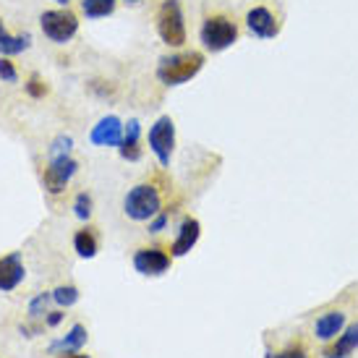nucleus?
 Here are the masks:
<instances>
[{
    "mask_svg": "<svg viewBox=\"0 0 358 358\" xmlns=\"http://www.w3.org/2000/svg\"><path fill=\"white\" fill-rule=\"evenodd\" d=\"M139 136H141V126L136 118H131L126 123V131H123V141H120V157L129 159V162H139L141 159V144H139Z\"/></svg>",
    "mask_w": 358,
    "mask_h": 358,
    "instance_id": "obj_13",
    "label": "nucleus"
},
{
    "mask_svg": "<svg viewBox=\"0 0 358 358\" xmlns=\"http://www.w3.org/2000/svg\"><path fill=\"white\" fill-rule=\"evenodd\" d=\"M24 278H27V269H24V264H21L19 251H13V254L0 259V290H3V293L16 290Z\"/></svg>",
    "mask_w": 358,
    "mask_h": 358,
    "instance_id": "obj_12",
    "label": "nucleus"
},
{
    "mask_svg": "<svg viewBox=\"0 0 358 358\" xmlns=\"http://www.w3.org/2000/svg\"><path fill=\"white\" fill-rule=\"evenodd\" d=\"M285 13L278 0H249L243 8V29L254 40H275L282 31Z\"/></svg>",
    "mask_w": 358,
    "mask_h": 358,
    "instance_id": "obj_1",
    "label": "nucleus"
},
{
    "mask_svg": "<svg viewBox=\"0 0 358 358\" xmlns=\"http://www.w3.org/2000/svg\"><path fill=\"white\" fill-rule=\"evenodd\" d=\"M0 81L3 84H16L19 81V71L8 58H0Z\"/></svg>",
    "mask_w": 358,
    "mask_h": 358,
    "instance_id": "obj_24",
    "label": "nucleus"
},
{
    "mask_svg": "<svg viewBox=\"0 0 358 358\" xmlns=\"http://www.w3.org/2000/svg\"><path fill=\"white\" fill-rule=\"evenodd\" d=\"M155 29H157L159 40L168 48H183L189 40V29H186V13L180 0H162L155 13Z\"/></svg>",
    "mask_w": 358,
    "mask_h": 358,
    "instance_id": "obj_4",
    "label": "nucleus"
},
{
    "mask_svg": "<svg viewBox=\"0 0 358 358\" xmlns=\"http://www.w3.org/2000/svg\"><path fill=\"white\" fill-rule=\"evenodd\" d=\"M201 69H204V52L183 50V52H173V55H162L157 60L155 76L165 87H180V84L194 79Z\"/></svg>",
    "mask_w": 358,
    "mask_h": 358,
    "instance_id": "obj_3",
    "label": "nucleus"
},
{
    "mask_svg": "<svg viewBox=\"0 0 358 358\" xmlns=\"http://www.w3.org/2000/svg\"><path fill=\"white\" fill-rule=\"evenodd\" d=\"M150 150L157 157V162L162 168H168L170 159H173V150H176V123L170 115H159L150 129Z\"/></svg>",
    "mask_w": 358,
    "mask_h": 358,
    "instance_id": "obj_7",
    "label": "nucleus"
},
{
    "mask_svg": "<svg viewBox=\"0 0 358 358\" xmlns=\"http://www.w3.org/2000/svg\"><path fill=\"white\" fill-rule=\"evenodd\" d=\"M24 90H27V94L34 97V100H40V97L48 94V87H45V81H42L40 76H29V81L24 84Z\"/></svg>",
    "mask_w": 358,
    "mask_h": 358,
    "instance_id": "obj_25",
    "label": "nucleus"
},
{
    "mask_svg": "<svg viewBox=\"0 0 358 358\" xmlns=\"http://www.w3.org/2000/svg\"><path fill=\"white\" fill-rule=\"evenodd\" d=\"M123 120L118 115H105L100 118L90 131V141L94 147H120V141H123Z\"/></svg>",
    "mask_w": 358,
    "mask_h": 358,
    "instance_id": "obj_10",
    "label": "nucleus"
},
{
    "mask_svg": "<svg viewBox=\"0 0 358 358\" xmlns=\"http://www.w3.org/2000/svg\"><path fill=\"white\" fill-rule=\"evenodd\" d=\"M55 3H58V6H69L71 0H55Z\"/></svg>",
    "mask_w": 358,
    "mask_h": 358,
    "instance_id": "obj_31",
    "label": "nucleus"
},
{
    "mask_svg": "<svg viewBox=\"0 0 358 358\" xmlns=\"http://www.w3.org/2000/svg\"><path fill=\"white\" fill-rule=\"evenodd\" d=\"M275 358H306V353L301 348H288V350H282V353H278Z\"/></svg>",
    "mask_w": 358,
    "mask_h": 358,
    "instance_id": "obj_27",
    "label": "nucleus"
},
{
    "mask_svg": "<svg viewBox=\"0 0 358 358\" xmlns=\"http://www.w3.org/2000/svg\"><path fill=\"white\" fill-rule=\"evenodd\" d=\"M71 150H73V139H71L69 134H60V136L52 139L48 155H50V157H66V155H71Z\"/></svg>",
    "mask_w": 358,
    "mask_h": 358,
    "instance_id": "obj_21",
    "label": "nucleus"
},
{
    "mask_svg": "<svg viewBox=\"0 0 358 358\" xmlns=\"http://www.w3.org/2000/svg\"><path fill=\"white\" fill-rule=\"evenodd\" d=\"M50 301H52V293H37V296L29 301V317L37 319V317H42V314H48Z\"/></svg>",
    "mask_w": 358,
    "mask_h": 358,
    "instance_id": "obj_23",
    "label": "nucleus"
},
{
    "mask_svg": "<svg viewBox=\"0 0 358 358\" xmlns=\"http://www.w3.org/2000/svg\"><path fill=\"white\" fill-rule=\"evenodd\" d=\"M31 48V34H10L6 29V24L0 19V55L10 58V55H19V52L29 50Z\"/></svg>",
    "mask_w": 358,
    "mask_h": 358,
    "instance_id": "obj_15",
    "label": "nucleus"
},
{
    "mask_svg": "<svg viewBox=\"0 0 358 358\" xmlns=\"http://www.w3.org/2000/svg\"><path fill=\"white\" fill-rule=\"evenodd\" d=\"M241 37V27L236 16H230L225 10H215L201 19L199 27V42L207 52H225L233 48Z\"/></svg>",
    "mask_w": 358,
    "mask_h": 358,
    "instance_id": "obj_2",
    "label": "nucleus"
},
{
    "mask_svg": "<svg viewBox=\"0 0 358 358\" xmlns=\"http://www.w3.org/2000/svg\"><path fill=\"white\" fill-rule=\"evenodd\" d=\"M60 322H63V314H60V311H52L50 317H48V327H58Z\"/></svg>",
    "mask_w": 358,
    "mask_h": 358,
    "instance_id": "obj_28",
    "label": "nucleus"
},
{
    "mask_svg": "<svg viewBox=\"0 0 358 358\" xmlns=\"http://www.w3.org/2000/svg\"><path fill=\"white\" fill-rule=\"evenodd\" d=\"M76 170H79V162L71 155H66V157H50L48 168L42 173V183H45V189L50 191L52 196H58V194L66 191L71 178L76 176Z\"/></svg>",
    "mask_w": 358,
    "mask_h": 358,
    "instance_id": "obj_8",
    "label": "nucleus"
},
{
    "mask_svg": "<svg viewBox=\"0 0 358 358\" xmlns=\"http://www.w3.org/2000/svg\"><path fill=\"white\" fill-rule=\"evenodd\" d=\"M118 8V0H81V13L87 19H108Z\"/></svg>",
    "mask_w": 358,
    "mask_h": 358,
    "instance_id": "obj_18",
    "label": "nucleus"
},
{
    "mask_svg": "<svg viewBox=\"0 0 358 358\" xmlns=\"http://www.w3.org/2000/svg\"><path fill=\"white\" fill-rule=\"evenodd\" d=\"M157 212H162V196L152 183H136L123 196V215L134 222H150Z\"/></svg>",
    "mask_w": 358,
    "mask_h": 358,
    "instance_id": "obj_5",
    "label": "nucleus"
},
{
    "mask_svg": "<svg viewBox=\"0 0 358 358\" xmlns=\"http://www.w3.org/2000/svg\"><path fill=\"white\" fill-rule=\"evenodd\" d=\"M73 249H76V254H79L81 259L97 257V249H100V243H97V236H94L90 228L79 230V233L73 236Z\"/></svg>",
    "mask_w": 358,
    "mask_h": 358,
    "instance_id": "obj_19",
    "label": "nucleus"
},
{
    "mask_svg": "<svg viewBox=\"0 0 358 358\" xmlns=\"http://www.w3.org/2000/svg\"><path fill=\"white\" fill-rule=\"evenodd\" d=\"M120 3H123V6H131V8H136V6H141L144 0H120Z\"/></svg>",
    "mask_w": 358,
    "mask_h": 358,
    "instance_id": "obj_29",
    "label": "nucleus"
},
{
    "mask_svg": "<svg viewBox=\"0 0 358 358\" xmlns=\"http://www.w3.org/2000/svg\"><path fill=\"white\" fill-rule=\"evenodd\" d=\"M60 358H90V356H81V353H69V356H66V353H63Z\"/></svg>",
    "mask_w": 358,
    "mask_h": 358,
    "instance_id": "obj_30",
    "label": "nucleus"
},
{
    "mask_svg": "<svg viewBox=\"0 0 358 358\" xmlns=\"http://www.w3.org/2000/svg\"><path fill=\"white\" fill-rule=\"evenodd\" d=\"M170 254H165L162 249L152 246V249H139L134 254V269L144 275V278H157V275H165L170 269Z\"/></svg>",
    "mask_w": 358,
    "mask_h": 358,
    "instance_id": "obj_9",
    "label": "nucleus"
},
{
    "mask_svg": "<svg viewBox=\"0 0 358 358\" xmlns=\"http://www.w3.org/2000/svg\"><path fill=\"white\" fill-rule=\"evenodd\" d=\"M168 222H170V215L162 209V212H157V215L150 220V233H162V230L168 228Z\"/></svg>",
    "mask_w": 358,
    "mask_h": 358,
    "instance_id": "obj_26",
    "label": "nucleus"
},
{
    "mask_svg": "<svg viewBox=\"0 0 358 358\" xmlns=\"http://www.w3.org/2000/svg\"><path fill=\"white\" fill-rule=\"evenodd\" d=\"M79 301V288L76 285H60V288L52 290V303H58V306H73Z\"/></svg>",
    "mask_w": 358,
    "mask_h": 358,
    "instance_id": "obj_20",
    "label": "nucleus"
},
{
    "mask_svg": "<svg viewBox=\"0 0 358 358\" xmlns=\"http://www.w3.org/2000/svg\"><path fill=\"white\" fill-rule=\"evenodd\" d=\"M356 348H358V322L340 332L338 343H335L332 348L324 350V356L327 358H350V353H353Z\"/></svg>",
    "mask_w": 358,
    "mask_h": 358,
    "instance_id": "obj_17",
    "label": "nucleus"
},
{
    "mask_svg": "<svg viewBox=\"0 0 358 358\" xmlns=\"http://www.w3.org/2000/svg\"><path fill=\"white\" fill-rule=\"evenodd\" d=\"M87 338H90V335H87V327H84V324H73L66 338H60L52 343L50 353H58V350H63V353H79V350L87 345Z\"/></svg>",
    "mask_w": 358,
    "mask_h": 358,
    "instance_id": "obj_16",
    "label": "nucleus"
},
{
    "mask_svg": "<svg viewBox=\"0 0 358 358\" xmlns=\"http://www.w3.org/2000/svg\"><path fill=\"white\" fill-rule=\"evenodd\" d=\"M92 196L87 194V191H81V194H76V199H73V215L79 220H90L92 217Z\"/></svg>",
    "mask_w": 358,
    "mask_h": 358,
    "instance_id": "obj_22",
    "label": "nucleus"
},
{
    "mask_svg": "<svg viewBox=\"0 0 358 358\" xmlns=\"http://www.w3.org/2000/svg\"><path fill=\"white\" fill-rule=\"evenodd\" d=\"M40 27H42V34L50 42L66 45L79 31V16L69 8H52V10H45L40 16Z\"/></svg>",
    "mask_w": 358,
    "mask_h": 358,
    "instance_id": "obj_6",
    "label": "nucleus"
},
{
    "mask_svg": "<svg viewBox=\"0 0 358 358\" xmlns=\"http://www.w3.org/2000/svg\"><path fill=\"white\" fill-rule=\"evenodd\" d=\"M345 329V314L343 311H327L317 319L314 324V332H317L319 340H332L340 338V332Z\"/></svg>",
    "mask_w": 358,
    "mask_h": 358,
    "instance_id": "obj_14",
    "label": "nucleus"
},
{
    "mask_svg": "<svg viewBox=\"0 0 358 358\" xmlns=\"http://www.w3.org/2000/svg\"><path fill=\"white\" fill-rule=\"evenodd\" d=\"M199 236H201V225L196 217H186L180 222L178 228V236L173 241V246H170V257H186L196 243H199Z\"/></svg>",
    "mask_w": 358,
    "mask_h": 358,
    "instance_id": "obj_11",
    "label": "nucleus"
}]
</instances>
